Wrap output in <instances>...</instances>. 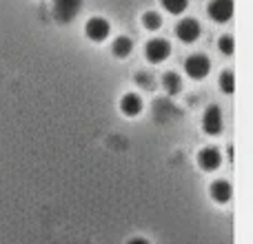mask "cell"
<instances>
[{"instance_id":"cell-1","label":"cell","mask_w":253,"mask_h":244,"mask_svg":"<svg viewBox=\"0 0 253 244\" xmlns=\"http://www.w3.org/2000/svg\"><path fill=\"white\" fill-rule=\"evenodd\" d=\"M83 9V0H53V16L60 22H71Z\"/></svg>"},{"instance_id":"cell-2","label":"cell","mask_w":253,"mask_h":244,"mask_svg":"<svg viewBox=\"0 0 253 244\" xmlns=\"http://www.w3.org/2000/svg\"><path fill=\"white\" fill-rule=\"evenodd\" d=\"M209 69H211V62H209V58L202 56V53L189 56L187 62H184V71H187V76L193 80H202L209 74Z\"/></svg>"},{"instance_id":"cell-3","label":"cell","mask_w":253,"mask_h":244,"mask_svg":"<svg viewBox=\"0 0 253 244\" xmlns=\"http://www.w3.org/2000/svg\"><path fill=\"white\" fill-rule=\"evenodd\" d=\"M169 53H171V44L167 42V40H162V38H153V40H149V42L144 44V56H147V60H151V62L167 60Z\"/></svg>"},{"instance_id":"cell-4","label":"cell","mask_w":253,"mask_h":244,"mask_svg":"<svg viewBox=\"0 0 253 244\" xmlns=\"http://www.w3.org/2000/svg\"><path fill=\"white\" fill-rule=\"evenodd\" d=\"M84 34H87L89 40L93 42H102V40L109 36V22L105 18H89L87 20V27H84Z\"/></svg>"},{"instance_id":"cell-5","label":"cell","mask_w":253,"mask_h":244,"mask_svg":"<svg viewBox=\"0 0 253 244\" xmlns=\"http://www.w3.org/2000/svg\"><path fill=\"white\" fill-rule=\"evenodd\" d=\"M202 129L209 135H218L222 131V111H220V107L211 105L205 111V116H202Z\"/></svg>"},{"instance_id":"cell-6","label":"cell","mask_w":253,"mask_h":244,"mask_svg":"<svg viewBox=\"0 0 253 244\" xmlns=\"http://www.w3.org/2000/svg\"><path fill=\"white\" fill-rule=\"evenodd\" d=\"M209 16L215 22H227L233 16V0H211Z\"/></svg>"},{"instance_id":"cell-7","label":"cell","mask_w":253,"mask_h":244,"mask_svg":"<svg viewBox=\"0 0 253 244\" xmlns=\"http://www.w3.org/2000/svg\"><path fill=\"white\" fill-rule=\"evenodd\" d=\"M175 36H178L182 42H196L200 38V25H198L193 18H184L182 22H178L175 27Z\"/></svg>"},{"instance_id":"cell-8","label":"cell","mask_w":253,"mask_h":244,"mask_svg":"<svg viewBox=\"0 0 253 244\" xmlns=\"http://www.w3.org/2000/svg\"><path fill=\"white\" fill-rule=\"evenodd\" d=\"M198 162H200V166L205 171H215L220 166V151L213 147L205 149V151H200V156H198Z\"/></svg>"},{"instance_id":"cell-9","label":"cell","mask_w":253,"mask_h":244,"mask_svg":"<svg viewBox=\"0 0 253 244\" xmlns=\"http://www.w3.org/2000/svg\"><path fill=\"white\" fill-rule=\"evenodd\" d=\"M140 109H142V100H140L135 93H126V96H123V100H120V111H123L125 116L133 118V116L140 114Z\"/></svg>"},{"instance_id":"cell-10","label":"cell","mask_w":253,"mask_h":244,"mask_svg":"<svg viewBox=\"0 0 253 244\" xmlns=\"http://www.w3.org/2000/svg\"><path fill=\"white\" fill-rule=\"evenodd\" d=\"M211 198H213L215 202H227L229 198H231V187H229V182L218 180V182L211 184Z\"/></svg>"},{"instance_id":"cell-11","label":"cell","mask_w":253,"mask_h":244,"mask_svg":"<svg viewBox=\"0 0 253 244\" xmlns=\"http://www.w3.org/2000/svg\"><path fill=\"white\" fill-rule=\"evenodd\" d=\"M162 87H165L167 93H171V96H175V93L182 89V80H180L178 74H173V71H169V74L162 76Z\"/></svg>"},{"instance_id":"cell-12","label":"cell","mask_w":253,"mask_h":244,"mask_svg":"<svg viewBox=\"0 0 253 244\" xmlns=\"http://www.w3.org/2000/svg\"><path fill=\"white\" fill-rule=\"evenodd\" d=\"M111 49H114V53L118 58H126L131 51H133V42H131L126 36H120V38L114 40V44H111Z\"/></svg>"},{"instance_id":"cell-13","label":"cell","mask_w":253,"mask_h":244,"mask_svg":"<svg viewBox=\"0 0 253 244\" xmlns=\"http://www.w3.org/2000/svg\"><path fill=\"white\" fill-rule=\"evenodd\" d=\"M160 2H162V7H165L169 13L178 16V13H182L184 9H187L189 0H160Z\"/></svg>"},{"instance_id":"cell-14","label":"cell","mask_w":253,"mask_h":244,"mask_svg":"<svg viewBox=\"0 0 253 244\" xmlns=\"http://www.w3.org/2000/svg\"><path fill=\"white\" fill-rule=\"evenodd\" d=\"M220 89H222L227 96H231V93L236 91V80H233L231 71H224V74L220 76Z\"/></svg>"},{"instance_id":"cell-15","label":"cell","mask_w":253,"mask_h":244,"mask_svg":"<svg viewBox=\"0 0 253 244\" xmlns=\"http://www.w3.org/2000/svg\"><path fill=\"white\" fill-rule=\"evenodd\" d=\"M142 25H144V29H149V31L160 29V16H158V13H153V11H147L142 16Z\"/></svg>"},{"instance_id":"cell-16","label":"cell","mask_w":253,"mask_h":244,"mask_svg":"<svg viewBox=\"0 0 253 244\" xmlns=\"http://www.w3.org/2000/svg\"><path fill=\"white\" fill-rule=\"evenodd\" d=\"M218 44H220V51H222L224 56H231L233 49H236V47H233V38H231V36H222Z\"/></svg>"},{"instance_id":"cell-17","label":"cell","mask_w":253,"mask_h":244,"mask_svg":"<svg viewBox=\"0 0 253 244\" xmlns=\"http://www.w3.org/2000/svg\"><path fill=\"white\" fill-rule=\"evenodd\" d=\"M135 78H138V84H140V87H151V76H147V74H138Z\"/></svg>"},{"instance_id":"cell-18","label":"cell","mask_w":253,"mask_h":244,"mask_svg":"<svg viewBox=\"0 0 253 244\" xmlns=\"http://www.w3.org/2000/svg\"><path fill=\"white\" fill-rule=\"evenodd\" d=\"M129 244H149L147 240H142V238H133V240H131Z\"/></svg>"}]
</instances>
